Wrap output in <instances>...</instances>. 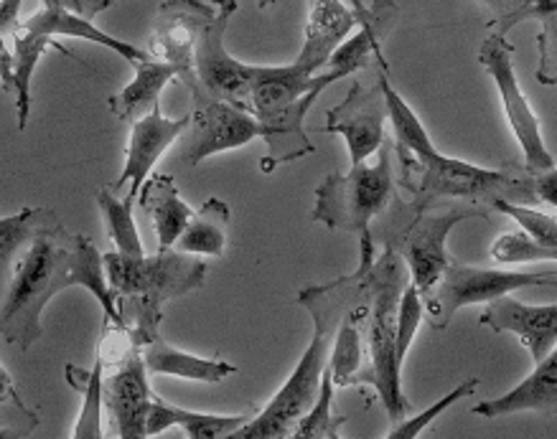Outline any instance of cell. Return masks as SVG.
<instances>
[{"label": "cell", "instance_id": "74e56055", "mask_svg": "<svg viewBox=\"0 0 557 439\" xmlns=\"http://www.w3.org/2000/svg\"><path fill=\"white\" fill-rule=\"evenodd\" d=\"M540 66L537 81L545 87L557 85V18L542 21V32L537 36Z\"/></svg>", "mask_w": 557, "mask_h": 439}, {"label": "cell", "instance_id": "f546056e", "mask_svg": "<svg viewBox=\"0 0 557 439\" xmlns=\"http://www.w3.org/2000/svg\"><path fill=\"white\" fill-rule=\"evenodd\" d=\"M97 203H100L104 222H108L110 237L117 247L115 252L125 256H143V241L133 218V206H135L133 196L117 199L115 191H112L110 186H104L97 191Z\"/></svg>", "mask_w": 557, "mask_h": 439}, {"label": "cell", "instance_id": "2e32d148", "mask_svg": "<svg viewBox=\"0 0 557 439\" xmlns=\"http://www.w3.org/2000/svg\"><path fill=\"white\" fill-rule=\"evenodd\" d=\"M153 393L148 386V371L138 346L123 355L120 368L104 381V404L115 419L120 439H150L148 406Z\"/></svg>", "mask_w": 557, "mask_h": 439}, {"label": "cell", "instance_id": "f6af8a7d", "mask_svg": "<svg viewBox=\"0 0 557 439\" xmlns=\"http://www.w3.org/2000/svg\"><path fill=\"white\" fill-rule=\"evenodd\" d=\"M275 0H258L260 9H268V5H273ZM216 11H224V13H235L237 11V0H214Z\"/></svg>", "mask_w": 557, "mask_h": 439}, {"label": "cell", "instance_id": "ffe728a7", "mask_svg": "<svg viewBox=\"0 0 557 439\" xmlns=\"http://www.w3.org/2000/svg\"><path fill=\"white\" fill-rule=\"evenodd\" d=\"M473 416H486V419H499V416L534 412V414H555L557 412V346L540 363H534V371L517 384L515 389L504 393L499 399L481 401L471 409Z\"/></svg>", "mask_w": 557, "mask_h": 439}, {"label": "cell", "instance_id": "b9f144b4", "mask_svg": "<svg viewBox=\"0 0 557 439\" xmlns=\"http://www.w3.org/2000/svg\"><path fill=\"white\" fill-rule=\"evenodd\" d=\"M39 424V416L28 414L21 424H0V439H26Z\"/></svg>", "mask_w": 557, "mask_h": 439}, {"label": "cell", "instance_id": "9a60e30c", "mask_svg": "<svg viewBox=\"0 0 557 439\" xmlns=\"http://www.w3.org/2000/svg\"><path fill=\"white\" fill-rule=\"evenodd\" d=\"M395 21H397V5L393 0L372 3V9L361 11L357 34H354L351 39H346L342 47L334 51V57H331L329 64L323 66V72H319L313 77V87L319 89V92H323V89L334 85V81L364 70V66H369V62L385 64V57H382V41L387 39L389 28L395 26Z\"/></svg>", "mask_w": 557, "mask_h": 439}, {"label": "cell", "instance_id": "4316f807", "mask_svg": "<svg viewBox=\"0 0 557 439\" xmlns=\"http://www.w3.org/2000/svg\"><path fill=\"white\" fill-rule=\"evenodd\" d=\"M232 211L222 199L205 201L176 241V252L191 256H222L227 249Z\"/></svg>", "mask_w": 557, "mask_h": 439}, {"label": "cell", "instance_id": "d4e9b609", "mask_svg": "<svg viewBox=\"0 0 557 439\" xmlns=\"http://www.w3.org/2000/svg\"><path fill=\"white\" fill-rule=\"evenodd\" d=\"M140 353L148 374L158 376H176L186 378V381L201 384H222L227 376L237 374V366H232L227 361L199 359V355L169 346L163 338L150 340V343L140 348Z\"/></svg>", "mask_w": 557, "mask_h": 439}, {"label": "cell", "instance_id": "277c9868", "mask_svg": "<svg viewBox=\"0 0 557 439\" xmlns=\"http://www.w3.org/2000/svg\"><path fill=\"white\" fill-rule=\"evenodd\" d=\"M403 165V186L412 193V206L431 209L441 199H463L471 203L511 201L532 206L537 201L532 186V173L519 165L504 168H481V165L456 161L435 150L431 155L416 158L395 148Z\"/></svg>", "mask_w": 557, "mask_h": 439}, {"label": "cell", "instance_id": "8d00e7d4", "mask_svg": "<svg viewBox=\"0 0 557 439\" xmlns=\"http://www.w3.org/2000/svg\"><path fill=\"white\" fill-rule=\"evenodd\" d=\"M492 256L496 262L511 264V262H557V252L542 247L524 231H507L492 244Z\"/></svg>", "mask_w": 557, "mask_h": 439}, {"label": "cell", "instance_id": "7402d4cb", "mask_svg": "<svg viewBox=\"0 0 557 439\" xmlns=\"http://www.w3.org/2000/svg\"><path fill=\"white\" fill-rule=\"evenodd\" d=\"M135 77L127 87L120 89L108 100L110 112L123 123H135V120L146 117L148 112L161 108V92L171 85L173 79H181L176 66L148 59L133 66Z\"/></svg>", "mask_w": 557, "mask_h": 439}, {"label": "cell", "instance_id": "5b68a950", "mask_svg": "<svg viewBox=\"0 0 557 439\" xmlns=\"http://www.w3.org/2000/svg\"><path fill=\"white\" fill-rule=\"evenodd\" d=\"M321 92L313 77L300 66H255L250 87V112L260 120L268 155L262 158V173H273L277 165L298 161L313 153V142L304 130V120Z\"/></svg>", "mask_w": 557, "mask_h": 439}, {"label": "cell", "instance_id": "bcb514c9", "mask_svg": "<svg viewBox=\"0 0 557 439\" xmlns=\"http://www.w3.org/2000/svg\"><path fill=\"white\" fill-rule=\"evenodd\" d=\"M326 439H342V437H338V429H336V431H331V435H329Z\"/></svg>", "mask_w": 557, "mask_h": 439}, {"label": "cell", "instance_id": "7c38bea8", "mask_svg": "<svg viewBox=\"0 0 557 439\" xmlns=\"http://www.w3.org/2000/svg\"><path fill=\"white\" fill-rule=\"evenodd\" d=\"M265 135L250 110L232 102H201L191 112V123L178 138V161L199 165L207 158L247 146Z\"/></svg>", "mask_w": 557, "mask_h": 439}, {"label": "cell", "instance_id": "7dc6e473", "mask_svg": "<svg viewBox=\"0 0 557 439\" xmlns=\"http://www.w3.org/2000/svg\"><path fill=\"white\" fill-rule=\"evenodd\" d=\"M374 3H385V0H374Z\"/></svg>", "mask_w": 557, "mask_h": 439}, {"label": "cell", "instance_id": "44dd1931", "mask_svg": "<svg viewBox=\"0 0 557 439\" xmlns=\"http://www.w3.org/2000/svg\"><path fill=\"white\" fill-rule=\"evenodd\" d=\"M18 28H24V32H32V34L54 36V39L57 36H70V39L97 43V47L110 49L112 54L125 59V62H131L133 66L153 59L146 49H138L123 39H115V36L104 34L102 28H97L89 18H82L77 13L66 9H54V5H44L39 13H34V16L21 21Z\"/></svg>", "mask_w": 557, "mask_h": 439}, {"label": "cell", "instance_id": "cb8c5ba5", "mask_svg": "<svg viewBox=\"0 0 557 439\" xmlns=\"http://www.w3.org/2000/svg\"><path fill=\"white\" fill-rule=\"evenodd\" d=\"M252 416L235 414V416H222V414H201L189 412V409L173 406L169 401L150 399L148 406V435H163L165 429L181 427L189 439H224L235 435L239 427H245Z\"/></svg>", "mask_w": 557, "mask_h": 439}, {"label": "cell", "instance_id": "8992f818", "mask_svg": "<svg viewBox=\"0 0 557 439\" xmlns=\"http://www.w3.org/2000/svg\"><path fill=\"white\" fill-rule=\"evenodd\" d=\"M410 283L408 264L393 247L374 256L369 267V315H367V343H369V371L359 381H369L377 389L382 406L389 422H400L408 414V397L403 393V363L397 359L395 330L397 305L400 294Z\"/></svg>", "mask_w": 557, "mask_h": 439}, {"label": "cell", "instance_id": "7a4b0ae2", "mask_svg": "<svg viewBox=\"0 0 557 439\" xmlns=\"http://www.w3.org/2000/svg\"><path fill=\"white\" fill-rule=\"evenodd\" d=\"M361 256L354 275L329 285H313L298 292V302L313 317V338L293 368L288 381L275 393L273 401L255 414L245 427L224 439H288L298 422L311 412L321 391L323 374L329 368V353L336 330L351 308L369 300V267L374 262L372 231L361 234Z\"/></svg>", "mask_w": 557, "mask_h": 439}, {"label": "cell", "instance_id": "8fae6325", "mask_svg": "<svg viewBox=\"0 0 557 439\" xmlns=\"http://www.w3.org/2000/svg\"><path fill=\"white\" fill-rule=\"evenodd\" d=\"M232 13L220 11L207 32L201 34L197 54H194V100L201 102H232L250 110V87L255 66L237 62L224 47Z\"/></svg>", "mask_w": 557, "mask_h": 439}, {"label": "cell", "instance_id": "d6a6232c", "mask_svg": "<svg viewBox=\"0 0 557 439\" xmlns=\"http://www.w3.org/2000/svg\"><path fill=\"white\" fill-rule=\"evenodd\" d=\"M334 378H331V371L326 368L321 381V391L315 404L311 406L304 419L298 422V427L293 429V435L288 439H326L331 431L338 429V424H344L342 416H334L331 412V404H334Z\"/></svg>", "mask_w": 557, "mask_h": 439}, {"label": "cell", "instance_id": "3957f363", "mask_svg": "<svg viewBox=\"0 0 557 439\" xmlns=\"http://www.w3.org/2000/svg\"><path fill=\"white\" fill-rule=\"evenodd\" d=\"M104 275L120 313V328L131 325L133 346L143 348L158 338L163 302L184 298L205 285L207 264L197 256L165 249L153 256L102 254Z\"/></svg>", "mask_w": 557, "mask_h": 439}, {"label": "cell", "instance_id": "ee69618b", "mask_svg": "<svg viewBox=\"0 0 557 439\" xmlns=\"http://www.w3.org/2000/svg\"><path fill=\"white\" fill-rule=\"evenodd\" d=\"M11 51L5 47V39L3 34H0V81H3V87L11 92Z\"/></svg>", "mask_w": 557, "mask_h": 439}, {"label": "cell", "instance_id": "d590c367", "mask_svg": "<svg viewBox=\"0 0 557 439\" xmlns=\"http://www.w3.org/2000/svg\"><path fill=\"white\" fill-rule=\"evenodd\" d=\"M425 317V302L423 294L412 283H408L403 294H400V305H397V330H395V348H397V359L405 363V355H408L412 340L418 336L420 323Z\"/></svg>", "mask_w": 557, "mask_h": 439}, {"label": "cell", "instance_id": "60d3db41", "mask_svg": "<svg viewBox=\"0 0 557 439\" xmlns=\"http://www.w3.org/2000/svg\"><path fill=\"white\" fill-rule=\"evenodd\" d=\"M21 5H24V0H0V34H3V39H11L24 21L21 18Z\"/></svg>", "mask_w": 557, "mask_h": 439}, {"label": "cell", "instance_id": "f35d334b", "mask_svg": "<svg viewBox=\"0 0 557 439\" xmlns=\"http://www.w3.org/2000/svg\"><path fill=\"white\" fill-rule=\"evenodd\" d=\"M44 5H54V9H66L72 13H77L82 18L92 21L97 13L108 11L110 3L108 0H44Z\"/></svg>", "mask_w": 557, "mask_h": 439}, {"label": "cell", "instance_id": "484cf974", "mask_svg": "<svg viewBox=\"0 0 557 439\" xmlns=\"http://www.w3.org/2000/svg\"><path fill=\"white\" fill-rule=\"evenodd\" d=\"M13 49H11V92L16 97V117H18V130H26L28 115H32V79L36 72V64L44 57L47 49H57L62 54L72 57L54 36L32 34L24 28H16V34L11 36Z\"/></svg>", "mask_w": 557, "mask_h": 439}, {"label": "cell", "instance_id": "836d02e7", "mask_svg": "<svg viewBox=\"0 0 557 439\" xmlns=\"http://www.w3.org/2000/svg\"><path fill=\"white\" fill-rule=\"evenodd\" d=\"M476 384H479V378H466L463 384H456V389L448 391L446 397L435 401L433 406L423 409V412L416 414V416H410V419L395 422L393 429H389V435L385 439H418L428 427H431L435 419H438L443 412H448V409L454 406V404H458V401H461V399L473 397V391H476Z\"/></svg>", "mask_w": 557, "mask_h": 439}, {"label": "cell", "instance_id": "4dcf8cb0", "mask_svg": "<svg viewBox=\"0 0 557 439\" xmlns=\"http://www.w3.org/2000/svg\"><path fill=\"white\" fill-rule=\"evenodd\" d=\"M102 355H97L95 366L89 374H82V409L74 424L72 439H104L102 431V404H104V378H102Z\"/></svg>", "mask_w": 557, "mask_h": 439}, {"label": "cell", "instance_id": "ac0fdd59", "mask_svg": "<svg viewBox=\"0 0 557 439\" xmlns=\"http://www.w3.org/2000/svg\"><path fill=\"white\" fill-rule=\"evenodd\" d=\"M481 325L494 333H515L534 363L557 346V305H527L504 294L488 302Z\"/></svg>", "mask_w": 557, "mask_h": 439}, {"label": "cell", "instance_id": "1f68e13d", "mask_svg": "<svg viewBox=\"0 0 557 439\" xmlns=\"http://www.w3.org/2000/svg\"><path fill=\"white\" fill-rule=\"evenodd\" d=\"M492 11L488 32L507 36L522 21L557 18V0H479Z\"/></svg>", "mask_w": 557, "mask_h": 439}, {"label": "cell", "instance_id": "52a82bcc", "mask_svg": "<svg viewBox=\"0 0 557 439\" xmlns=\"http://www.w3.org/2000/svg\"><path fill=\"white\" fill-rule=\"evenodd\" d=\"M393 153L395 146L385 140L374 165L359 163L351 165L349 173H331L323 178L313 193V222L357 237L372 231L369 226L395 199Z\"/></svg>", "mask_w": 557, "mask_h": 439}, {"label": "cell", "instance_id": "e0dca14e", "mask_svg": "<svg viewBox=\"0 0 557 439\" xmlns=\"http://www.w3.org/2000/svg\"><path fill=\"white\" fill-rule=\"evenodd\" d=\"M189 123H191V115L171 120L163 115L161 108L148 112L146 117L135 120L131 130V142H127L125 168L120 173L117 184L110 186L112 191L127 186V196L138 199L140 188L150 178V171H153L158 158H161L171 146H176L181 135H184L186 127H189Z\"/></svg>", "mask_w": 557, "mask_h": 439}, {"label": "cell", "instance_id": "30bf717a", "mask_svg": "<svg viewBox=\"0 0 557 439\" xmlns=\"http://www.w3.org/2000/svg\"><path fill=\"white\" fill-rule=\"evenodd\" d=\"M471 216H484L481 209H450L443 214H435L431 209H416L412 206V218L408 226L400 231L393 247L397 254L403 256L408 264L410 283L418 287L420 294L433 290L435 283L443 277V272L450 264L446 239L454 231L456 224H461L463 218Z\"/></svg>", "mask_w": 557, "mask_h": 439}, {"label": "cell", "instance_id": "5bb4252c", "mask_svg": "<svg viewBox=\"0 0 557 439\" xmlns=\"http://www.w3.org/2000/svg\"><path fill=\"white\" fill-rule=\"evenodd\" d=\"M385 123L387 100L380 81L374 87L354 81L346 100L326 112L323 133L342 135L346 150H349L351 165H359L367 158L380 153V148L385 146Z\"/></svg>", "mask_w": 557, "mask_h": 439}, {"label": "cell", "instance_id": "603a6c76", "mask_svg": "<svg viewBox=\"0 0 557 439\" xmlns=\"http://www.w3.org/2000/svg\"><path fill=\"white\" fill-rule=\"evenodd\" d=\"M140 203L143 211H146L150 222L156 226L158 252L176 247L178 237L191 222L194 211L189 203L178 196V188L173 184V178L163 176V173L150 176L140 188Z\"/></svg>", "mask_w": 557, "mask_h": 439}, {"label": "cell", "instance_id": "ba28073f", "mask_svg": "<svg viewBox=\"0 0 557 439\" xmlns=\"http://www.w3.org/2000/svg\"><path fill=\"white\" fill-rule=\"evenodd\" d=\"M557 285V269L553 272H515L471 267V264L450 260L443 277L425 294V317L433 330H446L461 308L476 302H492L524 287Z\"/></svg>", "mask_w": 557, "mask_h": 439}, {"label": "cell", "instance_id": "f1b7e54d", "mask_svg": "<svg viewBox=\"0 0 557 439\" xmlns=\"http://www.w3.org/2000/svg\"><path fill=\"white\" fill-rule=\"evenodd\" d=\"M54 222V216L44 209L26 206L18 214L0 218V290H3L5 279H9V269L16 256L26 244H32V239L41 229Z\"/></svg>", "mask_w": 557, "mask_h": 439}, {"label": "cell", "instance_id": "6da1fadb", "mask_svg": "<svg viewBox=\"0 0 557 439\" xmlns=\"http://www.w3.org/2000/svg\"><path fill=\"white\" fill-rule=\"evenodd\" d=\"M70 287H85L120 328V313L104 275L100 249L89 237L70 234L54 218L32 239L28 252L13 272L9 292L0 300V336L21 351H28L44 333V310Z\"/></svg>", "mask_w": 557, "mask_h": 439}, {"label": "cell", "instance_id": "d6986e66", "mask_svg": "<svg viewBox=\"0 0 557 439\" xmlns=\"http://www.w3.org/2000/svg\"><path fill=\"white\" fill-rule=\"evenodd\" d=\"M354 9H346L342 0H313L311 13H308L304 49L296 57L300 70L311 74L323 72L334 51L349 39L351 32H357L361 21V0H351Z\"/></svg>", "mask_w": 557, "mask_h": 439}, {"label": "cell", "instance_id": "ab89813d", "mask_svg": "<svg viewBox=\"0 0 557 439\" xmlns=\"http://www.w3.org/2000/svg\"><path fill=\"white\" fill-rule=\"evenodd\" d=\"M532 186H534V196H537V201H545L549 206L557 209V163L553 168L542 173H532Z\"/></svg>", "mask_w": 557, "mask_h": 439}, {"label": "cell", "instance_id": "83f0119b", "mask_svg": "<svg viewBox=\"0 0 557 439\" xmlns=\"http://www.w3.org/2000/svg\"><path fill=\"white\" fill-rule=\"evenodd\" d=\"M367 315L369 300L351 308L342 325H338L329 353V371L331 378H334V386H349L359 381L361 361H364V333H361V325L367 323Z\"/></svg>", "mask_w": 557, "mask_h": 439}, {"label": "cell", "instance_id": "9c48e42d", "mask_svg": "<svg viewBox=\"0 0 557 439\" xmlns=\"http://www.w3.org/2000/svg\"><path fill=\"white\" fill-rule=\"evenodd\" d=\"M479 64L488 72L499 89L504 115L509 120L511 133L524 153V168L530 173H542L553 168L555 158L542 138L540 120L534 115L530 100H527L522 87H519L515 70V47L507 41V36L488 34L479 49Z\"/></svg>", "mask_w": 557, "mask_h": 439}, {"label": "cell", "instance_id": "c3c4849f", "mask_svg": "<svg viewBox=\"0 0 557 439\" xmlns=\"http://www.w3.org/2000/svg\"><path fill=\"white\" fill-rule=\"evenodd\" d=\"M108 3H110V5H112V3H115V0H108Z\"/></svg>", "mask_w": 557, "mask_h": 439}, {"label": "cell", "instance_id": "7bdbcfd3", "mask_svg": "<svg viewBox=\"0 0 557 439\" xmlns=\"http://www.w3.org/2000/svg\"><path fill=\"white\" fill-rule=\"evenodd\" d=\"M3 401H13L18 409H24V404H21V397L16 393V386H13L9 371L3 368V363H0V404Z\"/></svg>", "mask_w": 557, "mask_h": 439}, {"label": "cell", "instance_id": "4fadbf2b", "mask_svg": "<svg viewBox=\"0 0 557 439\" xmlns=\"http://www.w3.org/2000/svg\"><path fill=\"white\" fill-rule=\"evenodd\" d=\"M214 5L201 3V0H169L156 11V24L150 32L148 54L176 66L181 72V81L191 89L197 87L194 77V54H197L201 34L216 18Z\"/></svg>", "mask_w": 557, "mask_h": 439}, {"label": "cell", "instance_id": "e575fe53", "mask_svg": "<svg viewBox=\"0 0 557 439\" xmlns=\"http://www.w3.org/2000/svg\"><path fill=\"white\" fill-rule=\"evenodd\" d=\"M492 206L499 214L515 218L527 237H532L537 244L553 249L557 252V218L549 214H542L534 206H524V203H511V201H494Z\"/></svg>", "mask_w": 557, "mask_h": 439}]
</instances>
